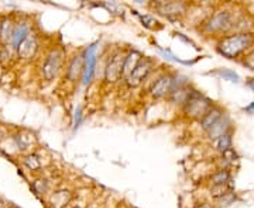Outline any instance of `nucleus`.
<instances>
[{
	"label": "nucleus",
	"instance_id": "nucleus-1",
	"mask_svg": "<svg viewBox=\"0 0 254 208\" xmlns=\"http://www.w3.org/2000/svg\"><path fill=\"white\" fill-rule=\"evenodd\" d=\"M252 44V36L249 34H237L225 38L218 45L219 52L226 58H236L237 55Z\"/></svg>",
	"mask_w": 254,
	"mask_h": 208
},
{
	"label": "nucleus",
	"instance_id": "nucleus-2",
	"mask_svg": "<svg viewBox=\"0 0 254 208\" xmlns=\"http://www.w3.org/2000/svg\"><path fill=\"white\" fill-rule=\"evenodd\" d=\"M210 110V101L200 96L198 91L192 90L188 100L185 101V113L193 118H203Z\"/></svg>",
	"mask_w": 254,
	"mask_h": 208
},
{
	"label": "nucleus",
	"instance_id": "nucleus-3",
	"mask_svg": "<svg viewBox=\"0 0 254 208\" xmlns=\"http://www.w3.org/2000/svg\"><path fill=\"white\" fill-rule=\"evenodd\" d=\"M64 54L60 49H54L51 54L47 56V61L44 66H43V73L47 81H53L55 76L58 75L61 65H63Z\"/></svg>",
	"mask_w": 254,
	"mask_h": 208
},
{
	"label": "nucleus",
	"instance_id": "nucleus-4",
	"mask_svg": "<svg viewBox=\"0 0 254 208\" xmlns=\"http://www.w3.org/2000/svg\"><path fill=\"white\" fill-rule=\"evenodd\" d=\"M123 64H125V56L118 52L115 54L110 61L106 65L105 69V79L109 83H115L120 79V76L123 75Z\"/></svg>",
	"mask_w": 254,
	"mask_h": 208
},
{
	"label": "nucleus",
	"instance_id": "nucleus-5",
	"mask_svg": "<svg viewBox=\"0 0 254 208\" xmlns=\"http://www.w3.org/2000/svg\"><path fill=\"white\" fill-rule=\"evenodd\" d=\"M151 61L150 59H141L137 66L133 69V72L130 73L128 76H127V84L130 86V87H137V86H140L141 84V82L144 81L145 78H147V75L150 73L151 71Z\"/></svg>",
	"mask_w": 254,
	"mask_h": 208
},
{
	"label": "nucleus",
	"instance_id": "nucleus-6",
	"mask_svg": "<svg viewBox=\"0 0 254 208\" xmlns=\"http://www.w3.org/2000/svg\"><path fill=\"white\" fill-rule=\"evenodd\" d=\"M95 65H96V44L91 45L85 52L83 59V84H88L91 82L93 72H95Z\"/></svg>",
	"mask_w": 254,
	"mask_h": 208
},
{
	"label": "nucleus",
	"instance_id": "nucleus-7",
	"mask_svg": "<svg viewBox=\"0 0 254 208\" xmlns=\"http://www.w3.org/2000/svg\"><path fill=\"white\" fill-rule=\"evenodd\" d=\"M16 49H17V55L18 58H21L23 61H28V59H31L34 54H36L37 51V40L36 37L33 36V34H28L17 46H16Z\"/></svg>",
	"mask_w": 254,
	"mask_h": 208
},
{
	"label": "nucleus",
	"instance_id": "nucleus-8",
	"mask_svg": "<svg viewBox=\"0 0 254 208\" xmlns=\"http://www.w3.org/2000/svg\"><path fill=\"white\" fill-rule=\"evenodd\" d=\"M155 9L160 14L173 17V16H180L185 11V4L182 1H160L155 4Z\"/></svg>",
	"mask_w": 254,
	"mask_h": 208
},
{
	"label": "nucleus",
	"instance_id": "nucleus-9",
	"mask_svg": "<svg viewBox=\"0 0 254 208\" xmlns=\"http://www.w3.org/2000/svg\"><path fill=\"white\" fill-rule=\"evenodd\" d=\"M171 87H173V76L170 75H163L158 81L155 82L151 86V96L155 99H160L167 96L168 93H171Z\"/></svg>",
	"mask_w": 254,
	"mask_h": 208
},
{
	"label": "nucleus",
	"instance_id": "nucleus-10",
	"mask_svg": "<svg viewBox=\"0 0 254 208\" xmlns=\"http://www.w3.org/2000/svg\"><path fill=\"white\" fill-rule=\"evenodd\" d=\"M229 24H230V14L227 11H220L209 21L205 30L209 33L210 31H220V30H226Z\"/></svg>",
	"mask_w": 254,
	"mask_h": 208
},
{
	"label": "nucleus",
	"instance_id": "nucleus-11",
	"mask_svg": "<svg viewBox=\"0 0 254 208\" xmlns=\"http://www.w3.org/2000/svg\"><path fill=\"white\" fill-rule=\"evenodd\" d=\"M72 199V194H71V191L69 190H57L54 191L51 196H50V206L53 208H65L68 204H69V201Z\"/></svg>",
	"mask_w": 254,
	"mask_h": 208
},
{
	"label": "nucleus",
	"instance_id": "nucleus-12",
	"mask_svg": "<svg viewBox=\"0 0 254 208\" xmlns=\"http://www.w3.org/2000/svg\"><path fill=\"white\" fill-rule=\"evenodd\" d=\"M13 33H14V26L11 18L4 17L0 21V44L7 45L13 38Z\"/></svg>",
	"mask_w": 254,
	"mask_h": 208
},
{
	"label": "nucleus",
	"instance_id": "nucleus-13",
	"mask_svg": "<svg viewBox=\"0 0 254 208\" xmlns=\"http://www.w3.org/2000/svg\"><path fill=\"white\" fill-rule=\"evenodd\" d=\"M83 73V58L81 55H76L69 64L68 69V79L71 82L78 81V78Z\"/></svg>",
	"mask_w": 254,
	"mask_h": 208
},
{
	"label": "nucleus",
	"instance_id": "nucleus-14",
	"mask_svg": "<svg viewBox=\"0 0 254 208\" xmlns=\"http://www.w3.org/2000/svg\"><path fill=\"white\" fill-rule=\"evenodd\" d=\"M141 61V55L138 54L137 51H133L130 54L125 56V64H123V75L125 76H128L130 73L133 72V69L136 68L137 64Z\"/></svg>",
	"mask_w": 254,
	"mask_h": 208
},
{
	"label": "nucleus",
	"instance_id": "nucleus-15",
	"mask_svg": "<svg viewBox=\"0 0 254 208\" xmlns=\"http://www.w3.org/2000/svg\"><path fill=\"white\" fill-rule=\"evenodd\" d=\"M227 128H229V120H227V118H220V120H218V121L208 129L209 138H210V139H215V138H219L220 135L226 134Z\"/></svg>",
	"mask_w": 254,
	"mask_h": 208
},
{
	"label": "nucleus",
	"instance_id": "nucleus-16",
	"mask_svg": "<svg viewBox=\"0 0 254 208\" xmlns=\"http://www.w3.org/2000/svg\"><path fill=\"white\" fill-rule=\"evenodd\" d=\"M220 118H222V111H220V110L210 109L208 113L203 116V118H202V128L208 131L209 128L212 127V125H213L218 120H220Z\"/></svg>",
	"mask_w": 254,
	"mask_h": 208
},
{
	"label": "nucleus",
	"instance_id": "nucleus-17",
	"mask_svg": "<svg viewBox=\"0 0 254 208\" xmlns=\"http://www.w3.org/2000/svg\"><path fill=\"white\" fill-rule=\"evenodd\" d=\"M30 33H28V27L27 24H20L17 28H14V33H13V38H11V41H13V44L14 46H17L26 37L28 36Z\"/></svg>",
	"mask_w": 254,
	"mask_h": 208
},
{
	"label": "nucleus",
	"instance_id": "nucleus-18",
	"mask_svg": "<svg viewBox=\"0 0 254 208\" xmlns=\"http://www.w3.org/2000/svg\"><path fill=\"white\" fill-rule=\"evenodd\" d=\"M192 90H188V89H177V90L171 91V100L175 101V103H181V104H185V101L188 100V97L190 96Z\"/></svg>",
	"mask_w": 254,
	"mask_h": 208
},
{
	"label": "nucleus",
	"instance_id": "nucleus-19",
	"mask_svg": "<svg viewBox=\"0 0 254 208\" xmlns=\"http://www.w3.org/2000/svg\"><path fill=\"white\" fill-rule=\"evenodd\" d=\"M33 141H34V136L28 132H21L16 136V142L20 149H27L28 146L33 144Z\"/></svg>",
	"mask_w": 254,
	"mask_h": 208
},
{
	"label": "nucleus",
	"instance_id": "nucleus-20",
	"mask_svg": "<svg viewBox=\"0 0 254 208\" xmlns=\"http://www.w3.org/2000/svg\"><path fill=\"white\" fill-rule=\"evenodd\" d=\"M24 165L27 166L30 170H38L41 167V161L36 154H31L24 158Z\"/></svg>",
	"mask_w": 254,
	"mask_h": 208
},
{
	"label": "nucleus",
	"instance_id": "nucleus-21",
	"mask_svg": "<svg viewBox=\"0 0 254 208\" xmlns=\"http://www.w3.org/2000/svg\"><path fill=\"white\" fill-rule=\"evenodd\" d=\"M232 148V135L230 134H223L218 138V149L225 152Z\"/></svg>",
	"mask_w": 254,
	"mask_h": 208
},
{
	"label": "nucleus",
	"instance_id": "nucleus-22",
	"mask_svg": "<svg viewBox=\"0 0 254 208\" xmlns=\"http://www.w3.org/2000/svg\"><path fill=\"white\" fill-rule=\"evenodd\" d=\"M229 177L230 176H229L227 170H220V172L212 176V183H213V186H222V184H226L229 181Z\"/></svg>",
	"mask_w": 254,
	"mask_h": 208
},
{
	"label": "nucleus",
	"instance_id": "nucleus-23",
	"mask_svg": "<svg viewBox=\"0 0 254 208\" xmlns=\"http://www.w3.org/2000/svg\"><path fill=\"white\" fill-rule=\"evenodd\" d=\"M33 189L36 190V193L38 194H46L48 189H50V186H48V181L46 179H37L33 183Z\"/></svg>",
	"mask_w": 254,
	"mask_h": 208
},
{
	"label": "nucleus",
	"instance_id": "nucleus-24",
	"mask_svg": "<svg viewBox=\"0 0 254 208\" xmlns=\"http://www.w3.org/2000/svg\"><path fill=\"white\" fill-rule=\"evenodd\" d=\"M235 200H236L235 193H232V191H227L226 194H223V196L219 199V206H220V207H227V206L233 204V201H235Z\"/></svg>",
	"mask_w": 254,
	"mask_h": 208
},
{
	"label": "nucleus",
	"instance_id": "nucleus-25",
	"mask_svg": "<svg viewBox=\"0 0 254 208\" xmlns=\"http://www.w3.org/2000/svg\"><path fill=\"white\" fill-rule=\"evenodd\" d=\"M219 75H220L222 78L227 79V81L235 82V83H237V82H239V76H237L236 73L233 72V71H229V69H223V71H220V72H219Z\"/></svg>",
	"mask_w": 254,
	"mask_h": 208
},
{
	"label": "nucleus",
	"instance_id": "nucleus-26",
	"mask_svg": "<svg viewBox=\"0 0 254 208\" xmlns=\"http://www.w3.org/2000/svg\"><path fill=\"white\" fill-rule=\"evenodd\" d=\"M133 13H136L137 16L140 17V20H141V23L144 24L145 27H153L154 24H157L155 18H153V17H151V16H147V14H145V16H141V14H138L137 11H133Z\"/></svg>",
	"mask_w": 254,
	"mask_h": 208
},
{
	"label": "nucleus",
	"instance_id": "nucleus-27",
	"mask_svg": "<svg viewBox=\"0 0 254 208\" xmlns=\"http://www.w3.org/2000/svg\"><path fill=\"white\" fill-rule=\"evenodd\" d=\"M103 6L109 10V11L115 13V14H123V11H125L123 7H122L120 4H118V3H105Z\"/></svg>",
	"mask_w": 254,
	"mask_h": 208
},
{
	"label": "nucleus",
	"instance_id": "nucleus-28",
	"mask_svg": "<svg viewBox=\"0 0 254 208\" xmlns=\"http://www.w3.org/2000/svg\"><path fill=\"white\" fill-rule=\"evenodd\" d=\"M226 193L227 190L226 187H225V184H222V186H213V189H212V196L213 197H222Z\"/></svg>",
	"mask_w": 254,
	"mask_h": 208
},
{
	"label": "nucleus",
	"instance_id": "nucleus-29",
	"mask_svg": "<svg viewBox=\"0 0 254 208\" xmlns=\"http://www.w3.org/2000/svg\"><path fill=\"white\" fill-rule=\"evenodd\" d=\"M223 158L226 159L227 162H233V161H235V159L237 158V155H236V152H235V151L230 148V149H227V151H225V152H223Z\"/></svg>",
	"mask_w": 254,
	"mask_h": 208
},
{
	"label": "nucleus",
	"instance_id": "nucleus-30",
	"mask_svg": "<svg viewBox=\"0 0 254 208\" xmlns=\"http://www.w3.org/2000/svg\"><path fill=\"white\" fill-rule=\"evenodd\" d=\"M245 65L247 66V68H250V69H253L254 71V54L249 55V56L246 58Z\"/></svg>",
	"mask_w": 254,
	"mask_h": 208
},
{
	"label": "nucleus",
	"instance_id": "nucleus-31",
	"mask_svg": "<svg viewBox=\"0 0 254 208\" xmlns=\"http://www.w3.org/2000/svg\"><path fill=\"white\" fill-rule=\"evenodd\" d=\"M79 123H81V107H78L76 113H75V128L79 125Z\"/></svg>",
	"mask_w": 254,
	"mask_h": 208
},
{
	"label": "nucleus",
	"instance_id": "nucleus-32",
	"mask_svg": "<svg viewBox=\"0 0 254 208\" xmlns=\"http://www.w3.org/2000/svg\"><path fill=\"white\" fill-rule=\"evenodd\" d=\"M247 84H249V87H250V89L254 91V79H249Z\"/></svg>",
	"mask_w": 254,
	"mask_h": 208
},
{
	"label": "nucleus",
	"instance_id": "nucleus-33",
	"mask_svg": "<svg viewBox=\"0 0 254 208\" xmlns=\"http://www.w3.org/2000/svg\"><path fill=\"white\" fill-rule=\"evenodd\" d=\"M196 208H210V207H208V206H198Z\"/></svg>",
	"mask_w": 254,
	"mask_h": 208
},
{
	"label": "nucleus",
	"instance_id": "nucleus-34",
	"mask_svg": "<svg viewBox=\"0 0 254 208\" xmlns=\"http://www.w3.org/2000/svg\"><path fill=\"white\" fill-rule=\"evenodd\" d=\"M75 208H78V207H75Z\"/></svg>",
	"mask_w": 254,
	"mask_h": 208
}]
</instances>
